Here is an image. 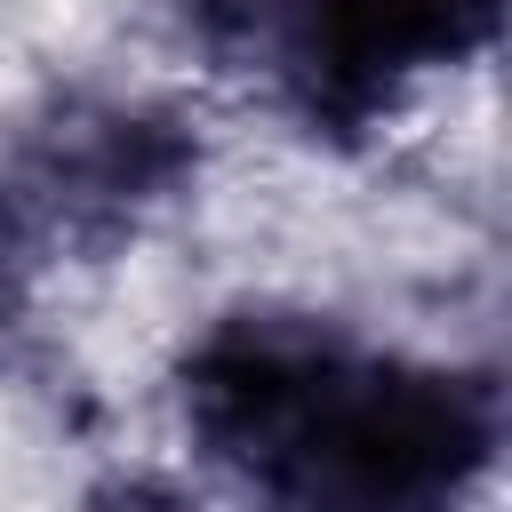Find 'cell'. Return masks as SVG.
<instances>
[{
	"mask_svg": "<svg viewBox=\"0 0 512 512\" xmlns=\"http://www.w3.org/2000/svg\"><path fill=\"white\" fill-rule=\"evenodd\" d=\"M192 440L280 504L416 512L472 488L496 456L480 376L376 360L304 312H232L184 360Z\"/></svg>",
	"mask_w": 512,
	"mask_h": 512,
	"instance_id": "1",
	"label": "cell"
},
{
	"mask_svg": "<svg viewBox=\"0 0 512 512\" xmlns=\"http://www.w3.org/2000/svg\"><path fill=\"white\" fill-rule=\"evenodd\" d=\"M496 40V0H296L272 56L296 112L328 136L376 128L432 64H464Z\"/></svg>",
	"mask_w": 512,
	"mask_h": 512,
	"instance_id": "2",
	"label": "cell"
},
{
	"mask_svg": "<svg viewBox=\"0 0 512 512\" xmlns=\"http://www.w3.org/2000/svg\"><path fill=\"white\" fill-rule=\"evenodd\" d=\"M192 168V144L168 120L144 112H72L40 136L32 168H24V216L40 224V240H80L104 248L120 240L152 200H168Z\"/></svg>",
	"mask_w": 512,
	"mask_h": 512,
	"instance_id": "3",
	"label": "cell"
},
{
	"mask_svg": "<svg viewBox=\"0 0 512 512\" xmlns=\"http://www.w3.org/2000/svg\"><path fill=\"white\" fill-rule=\"evenodd\" d=\"M296 0H184V16L200 24L208 48H272Z\"/></svg>",
	"mask_w": 512,
	"mask_h": 512,
	"instance_id": "4",
	"label": "cell"
},
{
	"mask_svg": "<svg viewBox=\"0 0 512 512\" xmlns=\"http://www.w3.org/2000/svg\"><path fill=\"white\" fill-rule=\"evenodd\" d=\"M40 224L24 216V200L16 192H0V336L16 328V312H24V296H32V272H40Z\"/></svg>",
	"mask_w": 512,
	"mask_h": 512,
	"instance_id": "5",
	"label": "cell"
}]
</instances>
